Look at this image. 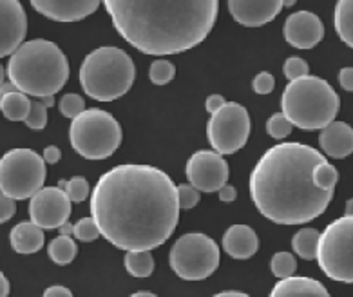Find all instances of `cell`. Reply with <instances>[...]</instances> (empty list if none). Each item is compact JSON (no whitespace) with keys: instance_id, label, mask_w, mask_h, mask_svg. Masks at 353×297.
<instances>
[{"instance_id":"obj_5","label":"cell","mask_w":353,"mask_h":297,"mask_svg":"<svg viewBox=\"0 0 353 297\" xmlns=\"http://www.w3.org/2000/svg\"><path fill=\"white\" fill-rule=\"evenodd\" d=\"M339 105L335 89L326 80L312 74L292 80L281 96L283 112L301 131H323L335 120Z\"/></svg>"},{"instance_id":"obj_31","label":"cell","mask_w":353,"mask_h":297,"mask_svg":"<svg viewBox=\"0 0 353 297\" xmlns=\"http://www.w3.org/2000/svg\"><path fill=\"white\" fill-rule=\"evenodd\" d=\"M292 129H294V123L288 120L285 112L272 114L270 120L266 122V131L274 140H285L286 136H290Z\"/></svg>"},{"instance_id":"obj_7","label":"cell","mask_w":353,"mask_h":297,"mask_svg":"<svg viewBox=\"0 0 353 297\" xmlns=\"http://www.w3.org/2000/svg\"><path fill=\"white\" fill-rule=\"evenodd\" d=\"M69 140L74 151L85 160H105L112 156L121 143V127L111 112L85 109L73 118Z\"/></svg>"},{"instance_id":"obj_28","label":"cell","mask_w":353,"mask_h":297,"mask_svg":"<svg viewBox=\"0 0 353 297\" xmlns=\"http://www.w3.org/2000/svg\"><path fill=\"white\" fill-rule=\"evenodd\" d=\"M270 270L276 278L283 279L288 276H294L297 270V261H295L294 254L290 252H277L272 256Z\"/></svg>"},{"instance_id":"obj_18","label":"cell","mask_w":353,"mask_h":297,"mask_svg":"<svg viewBox=\"0 0 353 297\" xmlns=\"http://www.w3.org/2000/svg\"><path fill=\"white\" fill-rule=\"evenodd\" d=\"M319 145L330 158L341 160L353 152V129L346 122H334L326 125L319 134Z\"/></svg>"},{"instance_id":"obj_22","label":"cell","mask_w":353,"mask_h":297,"mask_svg":"<svg viewBox=\"0 0 353 297\" xmlns=\"http://www.w3.org/2000/svg\"><path fill=\"white\" fill-rule=\"evenodd\" d=\"M31 105H33V100H30V94L22 91L0 94V109L11 122H26V118L30 116Z\"/></svg>"},{"instance_id":"obj_41","label":"cell","mask_w":353,"mask_h":297,"mask_svg":"<svg viewBox=\"0 0 353 297\" xmlns=\"http://www.w3.org/2000/svg\"><path fill=\"white\" fill-rule=\"evenodd\" d=\"M218 196L223 203H232V201H236V198H237V190H236V187L228 185L227 183V185H223L221 189L218 190Z\"/></svg>"},{"instance_id":"obj_48","label":"cell","mask_w":353,"mask_h":297,"mask_svg":"<svg viewBox=\"0 0 353 297\" xmlns=\"http://www.w3.org/2000/svg\"><path fill=\"white\" fill-rule=\"evenodd\" d=\"M39 100H40V102H42V103H44V105H46V107H53V105H54V94H46V96H40L39 98Z\"/></svg>"},{"instance_id":"obj_25","label":"cell","mask_w":353,"mask_h":297,"mask_svg":"<svg viewBox=\"0 0 353 297\" xmlns=\"http://www.w3.org/2000/svg\"><path fill=\"white\" fill-rule=\"evenodd\" d=\"M78 254V247L74 243L71 236L60 234L59 238H54L48 247V256L51 258V261H54L60 267H65V265L73 263L74 258Z\"/></svg>"},{"instance_id":"obj_33","label":"cell","mask_w":353,"mask_h":297,"mask_svg":"<svg viewBox=\"0 0 353 297\" xmlns=\"http://www.w3.org/2000/svg\"><path fill=\"white\" fill-rule=\"evenodd\" d=\"M60 112H62L65 118H77L78 114H82L85 111V102L80 94L69 93L63 94L62 100L59 102Z\"/></svg>"},{"instance_id":"obj_14","label":"cell","mask_w":353,"mask_h":297,"mask_svg":"<svg viewBox=\"0 0 353 297\" xmlns=\"http://www.w3.org/2000/svg\"><path fill=\"white\" fill-rule=\"evenodd\" d=\"M28 17L19 0H0V54L11 57L24 44Z\"/></svg>"},{"instance_id":"obj_2","label":"cell","mask_w":353,"mask_h":297,"mask_svg":"<svg viewBox=\"0 0 353 297\" xmlns=\"http://www.w3.org/2000/svg\"><path fill=\"white\" fill-rule=\"evenodd\" d=\"M326 158L314 147L288 141L270 147L250 174L256 209L277 225H303L328 209L334 190L314 183L315 167Z\"/></svg>"},{"instance_id":"obj_23","label":"cell","mask_w":353,"mask_h":297,"mask_svg":"<svg viewBox=\"0 0 353 297\" xmlns=\"http://www.w3.org/2000/svg\"><path fill=\"white\" fill-rule=\"evenodd\" d=\"M334 25L339 39L353 49V0H337Z\"/></svg>"},{"instance_id":"obj_49","label":"cell","mask_w":353,"mask_h":297,"mask_svg":"<svg viewBox=\"0 0 353 297\" xmlns=\"http://www.w3.org/2000/svg\"><path fill=\"white\" fill-rule=\"evenodd\" d=\"M344 214H353V198L346 201V210H344Z\"/></svg>"},{"instance_id":"obj_44","label":"cell","mask_w":353,"mask_h":297,"mask_svg":"<svg viewBox=\"0 0 353 297\" xmlns=\"http://www.w3.org/2000/svg\"><path fill=\"white\" fill-rule=\"evenodd\" d=\"M0 296H10V281H8V278H6L4 274H0Z\"/></svg>"},{"instance_id":"obj_9","label":"cell","mask_w":353,"mask_h":297,"mask_svg":"<svg viewBox=\"0 0 353 297\" xmlns=\"http://www.w3.org/2000/svg\"><path fill=\"white\" fill-rule=\"evenodd\" d=\"M170 268L185 281H203L219 267V247L203 232L183 234L170 249Z\"/></svg>"},{"instance_id":"obj_3","label":"cell","mask_w":353,"mask_h":297,"mask_svg":"<svg viewBox=\"0 0 353 297\" xmlns=\"http://www.w3.org/2000/svg\"><path fill=\"white\" fill-rule=\"evenodd\" d=\"M114 30L143 54L167 57L196 48L218 19L219 0H103Z\"/></svg>"},{"instance_id":"obj_34","label":"cell","mask_w":353,"mask_h":297,"mask_svg":"<svg viewBox=\"0 0 353 297\" xmlns=\"http://www.w3.org/2000/svg\"><path fill=\"white\" fill-rule=\"evenodd\" d=\"M26 125L33 129V131H42L48 125V107L40 102L39 98H34L33 105H31L30 116L26 118Z\"/></svg>"},{"instance_id":"obj_42","label":"cell","mask_w":353,"mask_h":297,"mask_svg":"<svg viewBox=\"0 0 353 297\" xmlns=\"http://www.w3.org/2000/svg\"><path fill=\"white\" fill-rule=\"evenodd\" d=\"M60 158H62V152H60L59 147L54 145H49L44 149V160L46 163H49V165H54V163H59Z\"/></svg>"},{"instance_id":"obj_21","label":"cell","mask_w":353,"mask_h":297,"mask_svg":"<svg viewBox=\"0 0 353 297\" xmlns=\"http://www.w3.org/2000/svg\"><path fill=\"white\" fill-rule=\"evenodd\" d=\"M44 229L33 221H22L11 229V249L19 254H34L44 247Z\"/></svg>"},{"instance_id":"obj_13","label":"cell","mask_w":353,"mask_h":297,"mask_svg":"<svg viewBox=\"0 0 353 297\" xmlns=\"http://www.w3.org/2000/svg\"><path fill=\"white\" fill-rule=\"evenodd\" d=\"M187 178L201 192H218L228 180V163L218 151H198L187 161Z\"/></svg>"},{"instance_id":"obj_36","label":"cell","mask_w":353,"mask_h":297,"mask_svg":"<svg viewBox=\"0 0 353 297\" xmlns=\"http://www.w3.org/2000/svg\"><path fill=\"white\" fill-rule=\"evenodd\" d=\"M199 192L192 183H181L178 185V198H179V207L183 210L194 209L199 203Z\"/></svg>"},{"instance_id":"obj_40","label":"cell","mask_w":353,"mask_h":297,"mask_svg":"<svg viewBox=\"0 0 353 297\" xmlns=\"http://www.w3.org/2000/svg\"><path fill=\"white\" fill-rule=\"evenodd\" d=\"M225 103H227V100H225L221 94H210V96L207 98V102H205V109H207L208 114H214V112H218Z\"/></svg>"},{"instance_id":"obj_32","label":"cell","mask_w":353,"mask_h":297,"mask_svg":"<svg viewBox=\"0 0 353 297\" xmlns=\"http://www.w3.org/2000/svg\"><path fill=\"white\" fill-rule=\"evenodd\" d=\"M73 236L78 241H82V243H91V241H94L98 236L102 234H100V229H98L97 221H94L91 216V218H82L80 221L74 223Z\"/></svg>"},{"instance_id":"obj_26","label":"cell","mask_w":353,"mask_h":297,"mask_svg":"<svg viewBox=\"0 0 353 297\" xmlns=\"http://www.w3.org/2000/svg\"><path fill=\"white\" fill-rule=\"evenodd\" d=\"M125 268L132 278H149L154 272V259L150 250H127Z\"/></svg>"},{"instance_id":"obj_17","label":"cell","mask_w":353,"mask_h":297,"mask_svg":"<svg viewBox=\"0 0 353 297\" xmlns=\"http://www.w3.org/2000/svg\"><path fill=\"white\" fill-rule=\"evenodd\" d=\"M285 8L283 0H228V11L237 24L261 28L276 19Z\"/></svg>"},{"instance_id":"obj_27","label":"cell","mask_w":353,"mask_h":297,"mask_svg":"<svg viewBox=\"0 0 353 297\" xmlns=\"http://www.w3.org/2000/svg\"><path fill=\"white\" fill-rule=\"evenodd\" d=\"M174 76H176V68H174V63L170 62V60L158 59L150 63L149 79L154 85H167L169 82H172Z\"/></svg>"},{"instance_id":"obj_11","label":"cell","mask_w":353,"mask_h":297,"mask_svg":"<svg viewBox=\"0 0 353 297\" xmlns=\"http://www.w3.org/2000/svg\"><path fill=\"white\" fill-rule=\"evenodd\" d=\"M250 127L247 109L236 102H227L218 112L210 114L207 123L208 143L223 156L234 154L247 145Z\"/></svg>"},{"instance_id":"obj_20","label":"cell","mask_w":353,"mask_h":297,"mask_svg":"<svg viewBox=\"0 0 353 297\" xmlns=\"http://www.w3.org/2000/svg\"><path fill=\"white\" fill-rule=\"evenodd\" d=\"M272 297H328L323 283L303 276H288L277 283L270 292Z\"/></svg>"},{"instance_id":"obj_47","label":"cell","mask_w":353,"mask_h":297,"mask_svg":"<svg viewBox=\"0 0 353 297\" xmlns=\"http://www.w3.org/2000/svg\"><path fill=\"white\" fill-rule=\"evenodd\" d=\"M218 297H247V294L237 292V290H225V292H219Z\"/></svg>"},{"instance_id":"obj_50","label":"cell","mask_w":353,"mask_h":297,"mask_svg":"<svg viewBox=\"0 0 353 297\" xmlns=\"http://www.w3.org/2000/svg\"><path fill=\"white\" fill-rule=\"evenodd\" d=\"M295 2H297V0H283L285 8H292V6H295Z\"/></svg>"},{"instance_id":"obj_45","label":"cell","mask_w":353,"mask_h":297,"mask_svg":"<svg viewBox=\"0 0 353 297\" xmlns=\"http://www.w3.org/2000/svg\"><path fill=\"white\" fill-rule=\"evenodd\" d=\"M59 232H60V234H65V236H73L74 225H71L69 221H65V223H63L62 227L59 229Z\"/></svg>"},{"instance_id":"obj_46","label":"cell","mask_w":353,"mask_h":297,"mask_svg":"<svg viewBox=\"0 0 353 297\" xmlns=\"http://www.w3.org/2000/svg\"><path fill=\"white\" fill-rule=\"evenodd\" d=\"M13 91H19L15 83L10 82V83H2V89H0V94H8V93H13Z\"/></svg>"},{"instance_id":"obj_43","label":"cell","mask_w":353,"mask_h":297,"mask_svg":"<svg viewBox=\"0 0 353 297\" xmlns=\"http://www.w3.org/2000/svg\"><path fill=\"white\" fill-rule=\"evenodd\" d=\"M46 297H71L73 292L65 287H60V285H54V287H49L44 292Z\"/></svg>"},{"instance_id":"obj_16","label":"cell","mask_w":353,"mask_h":297,"mask_svg":"<svg viewBox=\"0 0 353 297\" xmlns=\"http://www.w3.org/2000/svg\"><path fill=\"white\" fill-rule=\"evenodd\" d=\"M34 11L54 22H78L88 19L103 0H30Z\"/></svg>"},{"instance_id":"obj_24","label":"cell","mask_w":353,"mask_h":297,"mask_svg":"<svg viewBox=\"0 0 353 297\" xmlns=\"http://www.w3.org/2000/svg\"><path fill=\"white\" fill-rule=\"evenodd\" d=\"M321 232L315 229H303L292 238V249L303 259H317Z\"/></svg>"},{"instance_id":"obj_8","label":"cell","mask_w":353,"mask_h":297,"mask_svg":"<svg viewBox=\"0 0 353 297\" xmlns=\"http://www.w3.org/2000/svg\"><path fill=\"white\" fill-rule=\"evenodd\" d=\"M46 160L31 149H11L0 160V192L17 201L44 189Z\"/></svg>"},{"instance_id":"obj_35","label":"cell","mask_w":353,"mask_h":297,"mask_svg":"<svg viewBox=\"0 0 353 297\" xmlns=\"http://www.w3.org/2000/svg\"><path fill=\"white\" fill-rule=\"evenodd\" d=\"M310 73V65L305 59H301V57H290V59H286L285 62V76L288 80H297L303 79L306 74Z\"/></svg>"},{"instance_id":"obj_51","label":"cell","mask_w":353,"mask_h":297,"mask_svg":"<svg viewBox=\"0 0 353 297\" xmlns=\"http://www.w3.org/2000/svg\"><path fill=\"white\" fill-rule=\"evenodd\" d=\"M143 296L154 297V294H150V292H138V294H134V297H143Z\"/></svg>"},{"instance_id":"obj_4","label":"cell","mask_w":353,"mask_h":297,"mask_svg":"<svg viewBox=\"0 0 353 297\" xmlns=\"http://www.w3.org/2000/svg\"><path fill=\"white\" fill-rule=\"evenodd\" d=\"M8 79L30 96L57 94L69 80L68 57L54 42L30 40L10 57Z\"/></svg>"},{"instance_id":"obj_1","label":"cell","mask_w":353,"mask_h":297,"mask_svg":"<svg viewBox=\"0 0 353 297\" xmlns=\"http://www.w3.org/2000/svg\"><path fill=\"white\" fill-rule=\"evenodd\" d=\"M178 185L152 165L112 167L91 194L100 234L120 250H154L172 236L179 218Z\"/></svg>"},{"instance_id":"obj_30","label":"cell","mask_w":353,"mask_h":297,"mask_svg":"<svg viewBox=\"0 0 353 297\" xmlns=\"http://www.w3.org/2000/svg\"><path fill=\"white\" fill-rule=\"evenodd\" d=\"M337 180H339V172L332 163L324 160L323 163L315 167L314 171V183L319 189L324 190H334L335 185H337Z\"/></svg>"},{"instance_id":"obj_29","label":"cell","mask_w":353,"mask_h":297,"mask_svg":"<svg viewBox=\"0 0 353 297\" xmlns=\"http://www.w3.org/2000/svg\"><path fill=\"white\" fill-rule=\"evenodd\" d=\"M59 187H62L65 192L69 194L73 203H82V201L88 200L89 192H91V187H89V181L83 178V176H74L71 180H62L59 183Z\"/></svg>"},{"instance_id":"obj_15","label":"cell","mask_w":353,"mask_h":297,"mask_svg":"<svg viewBox=\"0 0 353 297\" xmlns=\"http://www.w3.org/2000/svg\"><path fill=\"white\" fill-rule=\"evenodd\" d=\"M324 37V25L315 13L297 11L292 13L285 22V40L292 48L312 49L319 44Z\"/></svg>"},{"instance_id":"obj_10","label":"cell","mask_w":353,"mask_h":297,"mask_svg":"<svg viewBox=\"0 0 353 297\" xmlns=\"http://www.w3.org/2000/svg\"><path fill=\"white\" fill-rule=\"evenodd\" d=\"M317 261L330 279L353 283V214L335 219L321 232Z\"/></svg>"},{"instance_id":"obj_6","label":"cell","mask_w":353,"mask_h":297,"mask_svg":"<svg viewBox=\"0 0 353 297\" xmlns=\"http://www.w3.org/2000/svg\"><path fill=\"white\" fill-rule=\"evenodd\" d=\"M78 79L88 96L112 102L132 88L134 62L120 48H98L83 59Z\"/></svg>"},{"instance_id":"obj_39","label":"cell","mask_w":353,"mask_h":297,"mask_svg":"<svg viewBox=\"0 0 353 297\" xmlns=\"http://www.w3.org/2000/svg\"><path fill=\"white\" fill-rule=\"evenodd\" d=\"M339 83L344 91H353V68H343L339 71Z\"/></svg>"},{"instance_id":"obj_19","label":"cell","mask_w":353,"mask_h":297,"mask_svg":"<svg viewBox=\"0 0 353 297\" xmlns=\"http://www.w3.org/2000/svg\"><path fill=\"white\" fill-rule=\"evenodd\" d=\"M223 249L234 259H250L259 249V238L248 225H232L223 236Z\"/></svg>"},{"instance_id":"obj_37","label":"cell","mask_w":353,"mask_h":297,"mask_svg":"<svg viewBox=\"0 0 353 297\" xmlns=\"http://www.w3.org/2000/svg\"><path fill=\"white\" fill-rule=\"evenodd\" d=\"M276 88V79L272 76L268 71H261V73L256 74V79L252 82V89L256 91L257 94H268L274 91Z\"/></svg>"},{"instance_id":"obj_38","label":"cell","mask_w":353,"mask_h":297,"mask_svg":"<svg viewBox=\"0 0 353 297\" xmlns=\"http://www.w3.org/2000/svg\"><path fill=\"white\" fill-rule=\"evenodd\" d=\"M15 198H10V196L2 194L0 196V221L6 223V221H10L17 212V203Z\"/></svg>"},{"instance_id":"obj_12","label":"cell","mask_w":353,"mask_h":297,"mask_svg":"<svg viewBox=\"0 0 353 297\" xmlns=\"http://www.w3.org/2000/svg\"><path fill=\"white\" fill-rule=\"evenodd\" d=\"M71 198L62 187H44L30 200V218L44 230L60 229L71 216Z\"/></svg>"}]
</instances>
